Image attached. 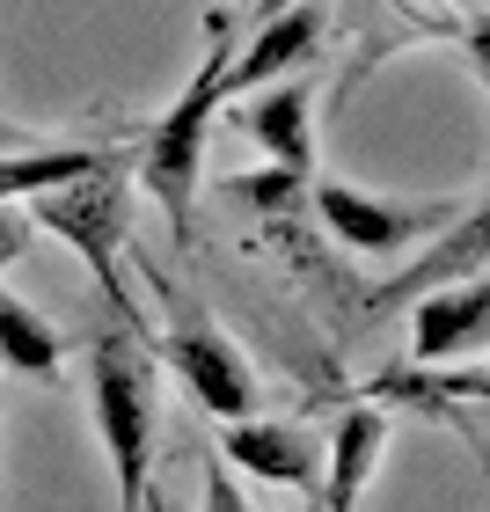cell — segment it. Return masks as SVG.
I'll return each mask as SVG.
<instances>
[{"instance_id":"obj_6","label":"cell","mask_w":490,"mask_h":512,"mask_svg":"<svg viewBox=\"0 0 490 512\" xmlns=\"http://www.w3.org/2000/svg\"><path fill=\"white\" fill-rule=\"evenodd\" d=\"M220 469L300 491L315 505L322 498V439L308 425H293V417H235V425H220Z\"/></svg>"},{"instance_id":"obj_10","label":"cell","mask_w":490,"mask_h":512,"mask_svg":"<svg viewBox=\"0 0 490 512\" xmlns=\"http://www.w3.org/2000/svg\"><path fill=\"white\" fill-rule=\"evenodd\" d=\"M322 22H330V15H322L315 0H300V8L256 22V37L227 59V103H242V96H256V88H271V81H286L293 66L322 44Z\"/></svg>"},{"instance_id":"obj_7","label":"cell","mask_w":490,"mask_h":512,"mask_svg":"<svg viewBox=\"0 0 490 512\" xmlns=\"http://www.w3.org/2000/svg\"><path fill=\"white\" fill-rule=\"evenodd\" d=\"M490 344V278H454V286L417 293L410 308V366H469Z\"/></svg>"},{"instance_id":"obj_11","label":"cell","mask_w":490,"mask_h":512,"mask_svg":"<svg viewBox=\"0 0 490 512\" xmlns=\"http://www.w3.org/2000/svg\"><path fill=\"white\" fill-rule=\"evenodd\" d=\"M359 403H373V410H425V417H447V410H476L483 403V366L469 359L461 374H447V366H388V374H373L366 388H359Z\"/></svg>"},{"instance_id":"obj_9","label":"cell","mask_w":490,"mask_h":512,"mask_svg":"<svg viewBox=\"0 0 490 512\" xmlns=\"http://www.w3.org/2000/svg\"><path fill=\"white\" fill-rule=\"evenodd\" d=\"M308 110H315V96H308V81H300V74L242 96V132L271 154V169H286L300 183L315 176V125H308Z\"/></svg>"},{"instance_id":"obj_5","label":"cell","mask_w":490,"mask_h":512,"mask_svg":"<svg viewBox=\"0 0 490 512\" xmlns=\"http://www.w3.org/2000/svg\"><path fill=\"white\" fill-rule=\"evenodd\" d=\"M308 213L330 227L337 249H352V256H403V249H417L425 235H439L461 205H447V198H432V205H395V198H366V191H352V183L315 176V183H308Z\"/></svg>"},{"instance_id":"obj_13","label":"cell","mask_w":490,"mask_h":512,"mask_svg":"<svg viewBox=\"0 0 490 512\" xmlns=\"http://www.w3.org/2000/svg\"><path fill=\"white\" fill-rule=\"evenodd\" d=\"M308 183L286 176V169H249V176H227V198L256 205V213H300V205H308Z\"/></svg>"},{"instance_id":"obj_8","label":"cell","mask_w":490,"mask_h":512,"mask_svg":"<svg viewBox=\"0 0 490 512\" xmlns=\"http://www.w3.org/2000/svg\"><path fill=\"white\" fill-rule=\"evenodd\" d=\"M388 432H395V417L373 403H352L337 417V432L322 439V498H315L322 512H359V498L373 491V469L388 454Z\"/></svg>"},{"instance_id":"obj_14","label":"cell","mask_w":490,"mask_h":512,"mask_svg":"<svg viewBox=\"0 0 490 512\" xmlns=\"http://www.w3.org/2000/svg\"><path fill=\"white\" fill-rule=\"evenodd\" d=\"M198 512H256V505L242 498L235 469H220V461H213V469H205V505H198Z\"/></svg>"},{"instance_id":"obj_1","label":"cell","mask_w":490,"mask_h":512,"mask_svg":"<svg viewBox=\"0 0 490 512\" xmlns=\"http://www.w3.org/2000/svg\"><path fill=\"white\" fill-rule=\"evenodd\" d=\"M227 15H213V52L191 74V88L147 125V139L132 147V183L161 205L176 249H191V220H198V169H205V139H213V118L227 110Z\"/></svg>"},{"instance_id":"obj_3","label":"cell","mask_w":490,"mask_h":512,"mask_svg":"<svg viewBox=\"0 0 490 512\" xmlns=\"http://www.w3.org/2000/svg\"><path fill=\"white\" fill-rule=\"evenodd\" d=\"M22 220L59 235L66 249L88 264V278L103 286V300L118 308V330H139L147 337V315H139V293L125 286V235H132V154L110 161V169L81 176V183H59L22 205Z\"/></svg>"},{"instance_id":"obj_15","label":"cell","mask_w":490,"mask_h":512,"mask_svg":"<svg viewBox=\"0 0 490 512\" xmlns=\"http://www.w3.org/2000/svg\"><path fill=\"white\" fill-rule=\"evenodd\" d=\"M286 8H300V0H249V15H256V22H271V15H286Z\"/></svg>"},{"instance_id":"obj_2","label":"cell","mask_w":490,"mask_h":512,"mask_svg":"<svg viewBox=\"0 0 490 512\" xmlns=\"http://www.w3.org/2000/svg\"><path fill=\"white\" fill-rule=\"evenodd\" d=\"M88 395H96V432L110 454V483H118V512L154 505V352L139 330H103L88 344Z\"/></svg>"},{"instance_id":"obj_16","label":"cell","mask_w":490,"mask_h":512,"mask_svg":"<svg viewBox=\"0 0 490 512\" xmlns=\"http://www.w3.org/2000/svg\"><path fill=\"white\" fill-rule=\"evenodd\" d=\"M147 512H161V505H147Z\"/></svg>"},{"instance_id":"obj_12","label":"cell","mask_w":490,"mask_h":512,"mask_svg":"<svg viewBox=\"0 0 490 512\" xmlns=\"http://www.w3.org/2000/svg\"><path fill=\"white\" fill-rule=\"evenodd\" d=\"M132 147H22V154H0V205H30L44 191H59V183H81L110 169V161H125Z\"/></svg>"},{"instance_id":"obj_4","label":"cell","mask_w":490,"mask_h":512,"mask_svg":"<svg viewBox=\"0 0 490 512\" xmlns=\"http://www.w3.org/2000/svg\"><path fill=\"white\" fill-rule=\"evenodd\" d=\"M147 352H154V366H176V381L191 388V403L205 417H220V425L256 417V374H249L242 344L191 293L161 286V330H147Z\"/></svg>"}]
</instances>
